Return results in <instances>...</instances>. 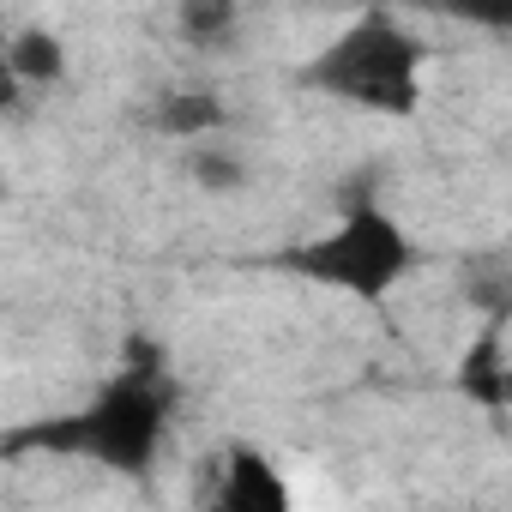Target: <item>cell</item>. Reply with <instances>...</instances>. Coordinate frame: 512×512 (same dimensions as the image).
<instances>
[{
	"mask_svg": "<svg viewBox=\"0 0 512 512\" xmlns=\"http://www.w3.org/2000/svg\"><path fill=\"white\" fill-rule=\"evenodd\" d=\"M308 85L368 115H410L422 97V43L392 13H368L314 55Z\"/></svg>",
	"mask_w": 512,
	"mask_h": 512,
	"instance_id": "cell-1",
	"label": "cell"
},
{
	"mask_svg": "<svg viewBox=\"0 0 512 512\" xmlns=\"http://www.w3.org/2000/svg\"><path fill=\"white\" fill-rule=\"evenodd\" d=\"M163 428H169V386L145 356V362H127V374H115L109 386H97V398L55 428V446L115 476H145L163 452Z\"/></svg>",
	"mask_w": 512,
	"mask_h": 512,
	"instance_id": "cell-2",
	"label": "cell"
},
{
	"mask_svg": "<svg viewBox=\"0 0 512 512\" xmlns=\"http://www.w3.org/2000/svg\"><path fill=\"white\" fill-rule=\"evenodd\" d=\"M151 127L169 133L175 145H199V139H217L229 127V109L217 103V91H163L157 109H151Z\"/></svg>",
	"mask_w": 512,
	"mask_h": 512,
	"instance_id": "cell-6",
	"label": "cell"
},
{
	"mask_svg": "<svg viewBox=\"0 0 512 512\" xmlns=\"http://www.w3.org/2000/svg\"><path fill=\"white\" fill-rule=\"evenodd\" d=\"M187 181H193L199 193H247L253 157H247V145H235L229 133L199 139V145H187Z\"/></svg>",
	"mask_w": 512,
	"mask_h": 512,
	"instance_id": "cell-7",
	"label": "cell"
},
{
	"mask_svg": "<svg viewBox=\"0 0 512 512\" xmlns=\"http://www.w3.org/2000/svg\"><path fill=\"white\" fill-rule=\"evenodd\" d=\"M416 266V241L410 229L386 211V205H350L326 235L302 241L290 253V272H302L308 284L320 290H338V296H356V302H380L392 296Z\"/></svg>",
	"mask_w": 512,
	"mask_h": 512,
	"instance_id": "cell-3",
	"label": "cell"
},
{
	"mask_svg": "<svg viewBox=\"0 0 512 512\" xmlns=\"http://www.w3.org/2000/svg\"><path fill=\"white\" fill-rule=\"evenodd\" d=\"M19 97H25V91H19V79L7 73V55H0V115H7V109H19Z\"/></svg>",
	"mask_w": 512,
	"mask_h": 512,
	"instance_id": "cell-10",
	"label": "cell"
},
{
	"mask_svg": "<svg viewBox=\"0 0 512 512\" xmlns=\"http://www.w3.org/2000/svg\"><path fill=\"white\" fill-rule=\"evenodd\" d=\"M175 31L193 49H223L241 31V7H235V0H187V7L175 13Z\"/></svg>",
	"mask_w": 512,
	"mask_h": 512,
	"instance_id": "cell-8",
	"label": "cell"
},
{
	"mask_svg": "<svg viewBox=\"0 0 512 512\" xmlns=\"http://www.w3.org/2000/svg\"><path fill=\"white\" fill-rule=\"evenodd\" d=\"M0 55H7V73L19 79V91H49L67 79V43L49 25H19L13 37H0Z\"/></svg>",
	"mask_w": 512,
	"mask_h": 512,
	"instance_id": "cell-5",
	"label": "cell"
},
{
	"mask_svg": "<svg viewBox=\"0 0 512 512\" xmlns=\"http://www.w3.org/2000/svg\"><path fill=\"white\" fill-rule=\"evenodd\" d=\"M458 380H464V392H476L482 404H500V392H506V344H500V326H488V332L464 350Z\"/></svg>",
	"mask_w": 512,
	"mask_h": 512,
	"instance_id": "cell-9",
	"label": "cell"
},
{
	"mask_svg": "<svg viewBox=\"0 0 512 512\" xmlns=\"http://www.w3.org/2000/svg\"><path fill=\"white\" fill-rule=\"evenodd\" d=\"M211 512H296V506H290V482H284V470H278L266 452L229 446Z\"/></svg>",
	"mask_w": 512,
	"mask_h": 512,
	"instance_id": "cell-4",
	"label": "cell"
}]
</instances>
